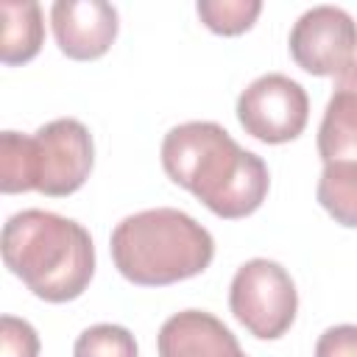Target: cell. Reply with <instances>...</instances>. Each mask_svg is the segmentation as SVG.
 Wrapping results in <instances>:
<instances>
[{
	"label": "cell",
	"instance_id": "cell-13",
	"mask_svg": "<svg viewBox=\"0 0 357 357\" xmlns=\"http://www.w3.org/2000/svg\"><path fill=\"white\" fill-rule=\"evenodd\" d=\"M198 17L201 22L220 33V36H237L254 25V20L262 11L259 0H198Z\"/></svg>",
	"mask_w": 357,
	"mask_h": 357
},
{
	"label": "cell",
	"instance_id": "cell-14",
	"mask_svg": "<svg viewBox=\"0 0 357 357\" xmlns=\"http://www.w3.org/2000/svg\"><path fill=\"white\" fill-rule=\"evenodd\" d=\"M137 340L126 326L95 324L75 337L73 357H137Z\"/></svg>",
	"mask_w": 357,
	"mask_h": 357
},
{
	"label": "cell",
	"instance_id": "cell-15",
	"mask_svg": "<svg viewBox=\"0 0 357 357\" xmlns=\"http://www.w3.org/2000/svg\"><path fill=\"white\" fill-rule=\"evenodd\" d=\"M0 357H39L36 329L14 315L0 318Z\"/></svg>",
	"mask_w": 357,
	"mask_h": 357
},
{
	"label": "cell",
	"instance_id": "cell-10",
	"mask_svg": "<svg viewBox=\"0 0 357 357\" xmlns=\"http://www.w3.org/2000/svg\"><path fill=\"white\" fill-rule=\"evenodd\" d=\"M318 153L326 162H357V59L335 78L318 128Z\"/></svg>",
	"mask_w": 357,
	"mask_h": 357
},
{
	"label": "cell",
	"instance_id": "cell-5",
	"mask_svg": "<svg viewBox=\"0 0 357 357\" xmlns=\"http://www.w3.org/2000/svg\"><path fill=\"white\" fill-rule=\"evenodd\" d=\"M229 307L254 337L276 340L296 321L298 293L279 262L257 257L237 268L229 287Z\"/></svg>",
	"mask_w": 357,
	"mask_h": 357
},
{
	"label": "cell",
	"instance_id": "cell-8",
	"mask_svg": "<svg viewBox=\"0 0 357 357\" xmlns=\"http://www.w3.org/2000/svg\"><path fill=\"white\" fill-rule=\"evenodd\" d=\"M56 45L75 61L100 59L117 39V8L103 0H56L50 6Z\"/></svg>",
	"mask_w": 357,
	"mask_h": 357
},
{
	"label": "cell",
	"instance_id": "cell-6",
	"mask_svg": "<svg viewBox=\"0 0 357 357\" xmlns=\"http://www.w3.org/2000/svg\"><path fill=\"white\" fill-rule=\"evenodd\" d=\"M310 117L304 86L282 73H268L251 81L237 98V120L259 142L282 145L296 139Z\"/></svg>",
	"mask_w": 357,
	"mask_h": 357
},
{
	"label": "cell",
	"instance_id": "cell-1",
	"mask_svg": "<svg viewBox=\"0 0 357 357\" xmlns=\"http://www.w3.org/2000/svg\"><path fill=\"white\" fill-rule=\"evenodd\" d=\"M162 167L170 181L226 220L257 212L271 187L268 165L212 120L173 126L162 139Z\"/></svg>",
	"mask_w": 357,
	"mask_h": 357
},
{
	"label": "cell",
	"instance_id": "cell-11",
	"mask_svg": "<svg viewBox=\"0 0 357 357\" xmlns=\"http://www.w3.org/2000/svg\"><path fill=\"white\" fill-rule=\"evenodd\" d=\"M3 17V39H0V59L3 64H25L31 61L42 42H45V17L42 6L33 0H3L0 3Z\"/></svg>",
	"mask_w": 357,
	"mask_h": 357
},
{
	"label": "cell",
	"instance_id": "cell-16",
	"mask_svg": "<svg viewBox=\"0 0 357 357\" xmlns=\"http://www.w3.org/2000/svg\"><path fill=\"white\" fill-rule=\"evenodd\" d=\"M315 357H357V326H329L315 343Z\"/></svg>",
	"mask_w": 357,
	"mask_h": 357
},
{
	"label": "cell",
	"instance_id": "cell-7",
	"mask_svg": "<svg viewBox=\"0 0 357 357\" xmlns=\"http://www.w3.org/2000/svg\"><path fill=\"white\" fill-rule=\"evenodd\" d=\"M290 56L310 75H343L357 59V22L337 6H312L290 31Z\"/></svg>",
	"mask_w": 357,
	"mask_h": 357
},
{
	"label": "cell",
	"instance_id": "cell-3",
	"mask_svg": "<svg viewBox=\"0 0 357 357\" xmlns=\"http://www.w3.org/2000/svg\"><path fill=\"white\" fill-rule=\"evenodd\" d=\"M114 268L134 284L165 287L209 268L212 234L187 212L173 206L142 209L123 218L112 231Z\"/></svg>",
	"mask_w": 357,
	"mask_h": 357
},
{
	"label": "cell",
	"instance_id": "cell-4",
	"mask_svg": "<svg viewBox=\"0 0 357 357\" xmlns=\"http://www.w3.org/2000/svg\"><path fill=\"white\" fill-rule=\"evenodd\" d=\"M22 153L28 190H39L53 198L81 190L95 165L92 134L75 117L50 120L33 137L22 134Z\"/></svg>",
	"mask_w": 357,
	"mask_h": 357
},
{
	"label": "cell",
	"instance_id": "cell-12",
	"mask_svg": "<svg viewBox=\"0 0 357 357\" xmlns=\"http://www.w3.org/2000/svg\"><path fill=\"white\" fill-rule=\"evenodd\" d=\"M315 195L340 226L357 229V162H326Z\"/></svg>",
	"mask_w": 357,
	"mask_h": 357
},
{
	"label": "cell",
	"instance_id": "cell-9",
	"mask_svg": "<svg viewBox=\"0 0 357 357\" xmlns=\"http://www.w3.org/2000/svg\"><path fill=\"white\" fill-rule=\"evenodd\" d=\"M159 357H245L231 329L204 310L170 315L156 335Z\"/></svg>",
	"mask_w": 357,
	"mask_h": 357
},
{
	"label": "cell",
	"instance_id": "cell-2",
	"mask_svg": "<svg viewBox=\"0 0 357 357\" xmlns=\"http://www.w3.org/2000/svg\"><path fill=\"white\" fill-rule=\"evenodd\" d=\"M3 262L22 284L53 304L78 298L95 273L89 231L47 209H22L3 226Z\"/></svg>",
	"mask_w": 357,
	"mask_h": 357
}]
</instances>
